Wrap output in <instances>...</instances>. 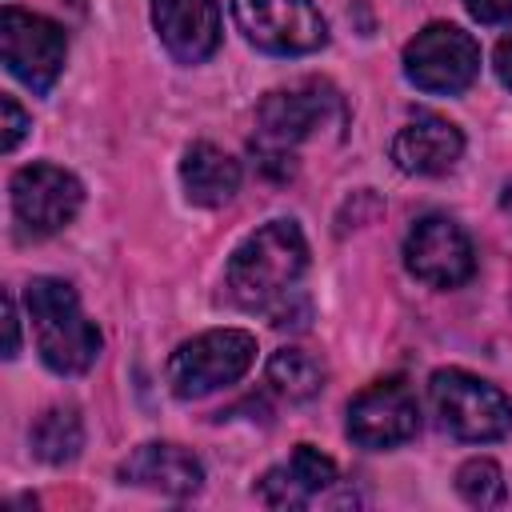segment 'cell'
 I'll return each mask as SVG.
<instances>
[{"label": "cell", "mask_w": 512, "mask_h": 512, "mask_svg": "<svg viewBox=\"0 0 512 512\" xmlns=\"http://www.w3.org/2000/svg\"><path fill=\"white\" fill-rule=\"evenodd\" d=\"M460 156H464V132L436 112H416L392 136V160L408 176H444L456 168Z\"/></svg>", "instance_id": "5bb4252c"}, {"label": "cell", "mask_w": 512, "mask_h": 512, "mask_svg": "<svg viewBox=\"0 0 512 512\" xmlns=\"http://www.w3.org/2000/svg\"><path fill=\"white\" fill-rule=\"evenodd\" d=\"M80 448H84V424L76 408L56 404L32 424V452L44 464H68L80 456Z\"/></svg>", "instance_id": "ac0fdd59"}, {"label": "cell", "mask_w": 512, "mask_h": 512, "mask_svg": "<svg viewBox=\"0 0 512 512\" xmlns=\"http://www.w3.org/2000/svg\"><path fill=\"white\" fill-rule=\"evenodd\" d=\"M308 272V240L296 220H268L248 232L224 264V292L244 312L276 316L292 304Z\"/></svg>", "instance_id": "6da1fadb"}, {"label": "cell", "mask_w": 512, "mask_h": 512, "mask_svg": "<svg viewBox=\"0 0 512 512\" xmlns=\"http://www.w3.org/2000/svg\"><path fill=\"white\" fill-rule=\"evenodd\" d=\"M256 360V336L244 328H212L192 340H184L168 356V392L176 400H200L208 392H220L236 384Z\"/></svg>", "instance_id": "277c9868"}, {"label": "cell", "mask_w": 512, "mask_h": 512, "mask_svg": "<svg viewBox=\"0 0 512 512\" xmlns=\"http://www.w3.org/2000/svg\"><path fill=\"white\" fill-rule=\"evenodd\" d=\"M336 480H340V472L324 452H316L312 444H296L284 464H276L260 476L256 496L268 508H308L328 488H336Z\"/></svg>", "instance_id": "9a60e30c"}, {"label": "cell", "mask_w": 512, "mask_h": 512, "mask_svg": "<svg viewBox=\"0 0 512 512\" xmlns=\"http://www.w3.org/2000/svg\"><path fill=\"white\" fill-rule=\"evenodd\" d=\"M8 188H12V216L20 232L32 240L64 232L84 204V184L60 164H24L16 168Z\"/></svg>", "instance_id": "9c48e42d"}, {"label": "cell", "mask_w": 512, "mask_h": 512, "mask_svg": "<svg viewBox=\"0 0 512 512\" xmlns=\"http://www.w3.org/2000/svg\"><path fill=\"white\" fill-rule=\"evenodd\" d=\"M492 68H496V80H500L504 88H512V32L496 44V52H492Z\"/></svg>", "instance_id": "603a6c76"}, {"label": "cell", "mask_w": 512, "mask_h": 512, "mask_svg": "<svg viewBox=\"0 0 512 512\" xmlns=\"http://www.w3.org/2000/svg\"><path fill=\"white\" fill-rule=\"evenodd\" d=\"M328 124H336V128L344 124V104L332 84L304 80L292 88H276L256 108L252 152L268 176L288 180L296 172V148Z\"/></svg>", "instance_id": "7a4b0ae2"}, {"label": "cell", "mask_w": 512, "mask_h": 512, "mask_svg": "<svg viewBox=\"0 0 512 512\" xmlns=\"http://www.w3.org/2000/svg\"><path fill=\"white\" fill-rule=\"evenodd\" d=\"M0 56L4 68L36 96H48L52 84L64 72L68 56V36L56 20L40 12H24L16 4H4L0 12Z\"/></svg>", "instance_id": "52a82bcc"}, {"label": "cell", "mask_w": 512, "mask_h": 512, "mask_svg": "<svg viewBox=\"0 0 512 512\" xmlns=\"http://www.w3.org/2000/svg\"><path fill=\"white\" fill-rule=\"evenodd\" d=\"M428 396H432L440 424L456 440L488 444V440H504L512 432V400L496 384H488L464 368H436L428 376Z\"/></svg>", "instance_id": "5b68a950"}, {"label": "cell", "mask_w": 512, "mask_h": 512, "mask_svg": "<svg viewBox=\"0 0 512 512\" xmlns=\"http://www.w3.org/2000/svg\"><path fill=\"white\" fill-rule=\"evenodd\" d=\"M416 432H420V404L404 376H384L348 404V440L368 452L408 444Z\"/></svg>", "instance_id": "8fae6325"}, {"label": "cell", "mask_w": 512, "mask_h": 512, "mask_svg": "<svg viewBox=\"0 0 512 512\" xmlns=\"http://www.w3.org/2000/svg\"><path fill=\"white\" fill-rule=\"evenodd\" d=\"M456 492H460L472 508H496V504H504L508 484H504V472H500L496 460L476 456V460L460 464V472H456Z\"/></svg>", "instance_id": "d6986e66"}, {"label": "cell", "mask_w": 512, "mask_h": 512, "mask_svg": "<svg viewBox=\"0 0 512 512\" xmlns=\"http://www.w3.org/2000/svg\"><path fill=\"white\" fill-rule=\"evenodd\" d=\"M152 28L172 60L204 64L220 48L216 0H152Z\"/></svg>", "instance_id": "7c38bea8"}, {"label": "cell", "mask_w": 512, "mask_h": 512, "mask_svg": "<svg viewBox=\"0 0 512 512\" xmlns=\"http://www.w3.org/2000/svg\"><path fill=\"white\" fill-rule=\"evenodd\" d=\"M0 112H4V152H16V144L28 136V128H32V120H28V112L16 104V96H0Z\"/></svg>", "instance_id": "ffe728a7"}, {"label": "cell", "mask_w": 512, "mask_h": 512, "mask_svg": "<svg viewBox=\"0 0 512 512\" xmlns=\"http://www.w3.org/2000/svg\"><path fill=\"white\" fill-rule=\"evenodd\" d=\"M404 268L428 288H460L476 276V252L452 216L428 212L404 236Z\"/></svg>", "instance_id": "30bf717a"}, {"label": "cell", "mask_w": 512, "mask_h": 512, "mask_svg": "<svg viewBox=\"0 0 512 512\" xmlns=\"http://www.w3.org/2000/svg\"><path fill=\"white\" fill-rule=\"evenodd\" d=\"M4 328H8V340H4V356L12 360L20 352V312H16V300L12 292H4Z\"/></svg>", "instance_id": "7402d4cb"}, {"label": "cell", "mask_w": 512, "mask_h": 512, "mask_svg": "<svg viewBox=\"0 0 512 512\" xmlns=\"http://www.w3.org/2000/svg\"><path fill=\"white\" fill-rule=\"evenodd\" d=\"M24 308L36 332V352L56 376H84L100 356V328L84 316L80 296L60 276H32L24 288Z\"/></svg>", "instance_id": "3957f363"}, {"label": "cell", "mask_w": 512, "mask_h": 512, "mask_svg": "<svg viewBox=\"0 0 512 512\" xmlns=\"http://www.w3.org/2000/svg\"><path fill=\"white\" fill-rule=\"evenodd\" d=\"M328 380V368L308 348H280L268 356V384L288 400H312Z\"/></svg>", "instance_id": "e0dca14e"}, {"label": "cell", "mask_w": 512, "mask_h": 512, "mask_svg": "<svg viewBox=\"0 0 512 512\" xmlns=\"http://www.w3.org/2000/svg\"><path fill=\"white\" fill-rule=\"evenodd\" d=\"M464 8L480 24H504V20H512V0H464Z\"/></svg>", "instance_id": "44dd1931"}, {"label": "cell", "mask_w": 512, "mask_h": 512, "mask_svg": "<svg viewBox=\"0 0 512 512\" xmlns=\"http://www.w3.org/2000/svg\"><path fill=\"white\" fill-rule=\"evenodd\" d=\"M116 476L124 484H136V488H148V492H160V496H172V500H188L204 484V464L180 444L152 440V444L132 448L120 460Z\"/></svg>", "instance_id": "4fadbf2b"}, {"label": "cell", "mask_w": 512, "mask_h": 512, "mask_svg": "<svg viewBox=\"0 0 512 512\" xmlns=\"http://www.w3.org/2000/svg\"><path fill=\"white\" fill-rule=\"evenodd\" d=\"M232 20L268 56H308L328 44V24L312 0H232Z\"/></svg>", "instance_id": "ba28073f"}, {"label": "cell", "mask_w": 512, "mask_h": 512, "mask_svg": "<svg viewBox=\"0 0 512 512\" xmlns=\"http://www.w3.org/2000/svg\"><path fill=\"white\" fill-rule=\"evenodd\" d=\"M180 184H184L188 204L220 208L240 192V160H232L224 148H216L208 140H196L184 148Z\"/></svg>", "instance_id": "2e32d148"}, {"label": "cell", "mask_w": 512, "mask_h": 512, "mask_svg": "<svg viewBox=\"0 0 512 512\" xmlns=\"http://www.w3.org/2000/svg\"><path fill=\"white\" fill-rule=\"evenodd\" d=\"M404 76L420 92L456 96L480 76V44L448 20H432L404 44Z\"/></svg>", "instance_id": "8992f818"}]
</instances>
